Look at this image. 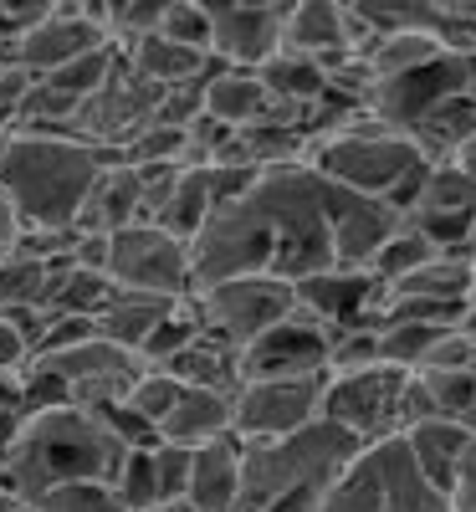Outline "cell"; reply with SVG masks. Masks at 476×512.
I'll return each instance as SVG.
<instances>
[{
  "mask_svg": "<svg viewBox=\"0 0 476 512\" xmlns=\"http://www.w3.org/2000/svg\"><path fill=\"white\" fill-rule=\"evenodd\" d=\"M123 441L103 425L98 410L57 405V410H31L21 415L11 451L0 461V492L36 502L41 492L67 487V482H113Z\"/></svg>",
  "mask_w": 476,
  "mask_h": 512,
  "instance_id": "6da1fadb",
  "label": "cell"
},
{
  "mask_svg": "<svg viewBox=\"0 0 476 512\" xmlns=\"http://www.w3.org/2000/svg\"><path fill=\"white\" fill-rule=\"evenodd\" d=\"M108 164L113 154L82 144L72 128H62V134L11 128L6 149H0V190L11 195L26 231H72L82 200Z\"/></svg>",
  "mask_w": 476,
  "mask_h": 512,
  "instance_id": "7a4b0ae2",
  "label": "cell"
},
{
  "mask_svg": "<svg viewBox=\"0 0 476 512\" xmlns=\"http://www.w3.org/2000/svg\"><path fill=\"white\" fill-rule=\"evenodd\" d=\"M359 441L328 420L302 425L297 436L262 441L241 451V497L236 512H323L328 487L349 466Z\"/></svg>",
  "mask_w": 476,
  "mask_h": 512,
  "instance_id": "3957f363",
  "label": "cell"
},
{
  "mask_svg": "<svg viewBox=\"0 0 476 512\" xmlns=\"http://www.w3.org/2000/svg\"><path fill=\"white\" fill-rule=\"evenodd\" d=\"M246 205L272 231V277L302 282L333 267V185L313 175V164L262 169Z\"/></svg>",
  "mask_w": 476,
  "mask_h": 512,
  "instance_id": "277c9868",
  "label": "cell"
},
{
  "mask_svg": "<svg viewBox=\"0 0 476 512\" xmlns=\"http://www.w3.org/2000/svg\"><path fill=\"white\" fill-rule=\"evenodd\" d=\"M313 175L328 180L343 195H359V200H395V190L425 164L410 134H395L369 113H354L349 123L328 139H313L308 149Z\"/></svg>",
  "mask_w": 476,
  "mask_h": 512,
  "instance_id": "5b68a950",
  "label": "cell"
},
{
  "mask_svg": "<svg viewBox=\"0 0 476 512\" xmlns=\"http://www.w3.org/2000/svg\"><path fill=\"white\" fill-rule=\"evenodd\" d=\"M323 512H451V502L415 466L405 436H384L364 441L349 456V466L328 487Z\"/></svg>",
  "mask_w": 476,
  "mask_h": 512,
  "instance_id": "8992f818",
  "label": "cell"
},
{
  "mask_svg": "<svg viewBox=\"0 0 476 512\" xmlns=\"http://www.w3.org/2000/svg\"><path fill=\"white\" fill-rule=\"evenodd\" d=\"M190 308L200 318V333L215 338L221 349L246 354L262 333L292 318V282L256 272V277H231V282H210L190 292Z\"/></svg>",
  "mask_w": 476,
  "mask_h": 512,
  "instance_id": "52a82bcc",
  "label": "cell"
},
{
  "mask_svg": "<svg viewBox=\"0 0 476 512\" xmlns=\"http://www.w3.org/2000/svg\"><path fill=\"white\" fill-rule=\"evenodd\" d=\"M405 390H410V374L389 369V364H369V369H354V374H328V384H323V420L338 425V431H349L359 446L400 436Z\"/></svg>",
  "mask_w": 476,
  "mask_h": 512,
  "instance_id": "ba28073f",
  "label": "cell"
},
{
  "mask_svg": "<svg viewBox=\"0 0 476 512\" xmlns=\"http://www.w3.org/2000/svg\"><path fill=\"white\" fill-rule=\"evenodd\" d=\"M103 272L118 292H144V297H164V303H180V297L195 292L190 241L169 236L164 226H128V231L108 236Z\"/></svg>",
  "mask_w": 476,
  "mask_h": 512,
  "instance_id": "9c48e42d",
  "label": "cell"
},
{
  "mask_svg": "<svg viewBox=\"0 0 476 512\" xmlns=\"http://www.w3.org/2000/svg\"><path fill=\"white\" fill-rule=\"evenodd\" d=\"M256 272H272V231L262 226V216H256L246 200L215 205L210 221L190 241L195 287L231 282V277H256Z\"/></svg>",
  "mask_w": 476,
  "mask_h": 512,
  "instance_id": "30bf717a",
  "label": "cell"
},
{
  "mask_svg": "<svg viewBox=\"0 0 476 512\" xmlns=\"http://www.w3.org/2000/svg\"><path fill=\"white\" fill-rule=\"evenodd\" d=\"M323 384H328V374H308V379H241L236 384V405H231V436L241 446L297 436L302 425L323 420Z\"/></svg>",
  "mask_w": 476,
  "mask_h": 512,
  "instance_id": "8fae6325",
  "label": "cell"
},
{
  "mask_svg": "<svg viewBox=\"0 0 476 512\" xmlns=\"http://www.w3.org/2000/svg\"><path fill=\"white\" fill-rule=\"evenodd\" d=\"M36 369H47L62 390H67V405H82V410H108V405H123L134 379L144 374V359L134 349H118L108 338H82L72 349H57V354H41L31 359Z\"/></svg>",
  "mask_w": 476,
  "mask_h": 512,
  "instance_id": "7c38bea8",
  "label": "cell"
},
{
  "mask_svg": "<svg viewBox=\"0 0 476 512\" xmlns=\"http://www.w3.org/2000/svg\"><path fill=\"white\" fill-rule=\"evenodd\" d=\"M159 103H164V88H154V82H144V77H134L128 67H118L93 98L77 103L72 134L82 144L103 149V154H118L128 139L139 134V128H149L159 118Z\"/></svg>",
  "mask_w": 476,
  "mask_h": 512,
  "instance_id": "4fadbf2b",
  "label": "cell"
},
{
  "mask_svg": "<svg viewBox=\"0 0 476 512\" xmlns=\"http://www.w3.org/2000/svg\"><path fill=\"white\" fill-rule=\"evenodd\" d=\"M466 77H471V62L441 52V57H430L425 67L405 72V77L379 82L364 113L379 118L384 128H395V134H410V128H415L425 113H436L441 103H451V98L466 93Z\"/></svg>",
  "mask_w": 476,
  "mask_h": 512,
  "instance_id": "5bb4252c",
  "label": "cell"
},
{
  "mask_svg": "<svg viewBox=\"0 0 476 512\" xmlns=\"http://www.w3.org/2000/svg\"><path fill=\"white\" fill-rule=\"evenodd\" d=\"M210 16V62L231 72H256L282 52V16L287 6H236V0H215L205 6Z\"/></svg>",
  "mask_w": 476,
  "mask_h": 512,
  "instance_id": "9a60e30c",
  "label": "cell"
},
{
  "mask_svg": "<svg viewBox=\"0 0 476 512\" xmlns=\"http://www.w3.org/2000/svg\"><path fill=\"white\" fill-rule=\"evenodd\" d=\"M103 31L82 16V6H47V16H41L36 26H26L16 41H6V52H0V62H16L26 67L31 77H47L57 67H67L72 57L103 47Z\"/></svg>",
  "mask_w": 476,
  "mask_h": 512,
  "instance_id": "2e32d148",
  "label": "cell"
},
{
  "mask_svg": "<svg viewBox=\"0 0 476 512\" xmlns=\"http://www.w3.org/2000/svg\"><path fill=\"white\" fill-rule=\"evenodd\" d=\"M328 374V328L292 308L287 323L262 333L241 354V379H308Z\"/></svg>",
  "mask_w": 476,
  "mask_h": 512,
  "instance_id": "e0dca14e",
  "label": "cell"
},
{
  "mask_svg": "<svg viewBox=\"0 0 476 512\" xmlns=\"http://www.w3.org/2000/svg\"><path fill=\"white\" fill-rule=\"evenodd\" d=\"M282 52L313 57L323 72L338 57H354L359 41H354L349 6H338V0H297V6H287V16H282Z\"/></svg>",
  "mask_w": 476,
  "mask_h": 512,
  "instance_id": "ac0fdd59",
  "label": "cell"
},
{
  "mask_svg": "<svg viewBox=\"0 0 476 512\" xmlns=\"http://www.w3.org/2000/svg\"><path fill=\"white\" fill-rule=\"evenodd\" d=\"M400 231V210L389 200H359L333 190V267L369 272L374 251Z\"/></svg>",
  "mask_w": 476,
  "mask_h": 512,
  "instance_id": "d6986e66",
  "label": "cell"
},
{
  "mask_svg": "<svg viewBox=\"0 0 476 512\" xmlns=\"http://www.w3.org/2000/svg\"><path fill=\"white\" fill-rule=\"evenodd\" d=\"M379 297V282L369 272H349V267H328L318 277L292 282V308L302 318H313L323 328H343V323H364Z\"/></svg>",
  "mask_w": 476,
  "mask_h": 512,
  "instance_id": "ffe728a7",
  "label": "cell"
},
{
  "mask_svg": "<svg viewBox=\"0 0 476 512\" xmlns=\"http://www.w3.org/2000/svg\"><path fill=\"white\" fill-rule=\"evenodd\" d=\"M241 441L221 436L200 451H190V482H185V502L180 512H236L241 497Z\"/></svg>",
  "mask_w": 476,
  "mask_h": 512,
  "instance_id": "44dd1931",
  "label": "cell"
},
{
  "mask_svg": "<svg viewBox=\"0 0 476 512\" xmlns=\"http://www.w3.org/2000/svg\"><path fill=\"white\" fill-rule=\"evenodd\" d=\"M231 405H236V390H185L180 384V400L164 415L159 441L180 451H200L210 441H221L231 436Z\"/></svg>",
  "mask_w": 476,
  "mask_h": 512,
  "instance_id": "7402d4cb",
  "label": "cell"
},
{
  "mask_svg": "<svg viewBox=\"0 0 476 512\" xmlns=\"http://www.w3.org/2000/svg\"><path fill=\"white\" fill-rule=\"evenodd\" d=\"M128 226H139V175L128 164H108L98 185L82 200V216H77V236H118Z\"/></svg>",
  "mask_w": 476,
  "mask_h": 512,
  "instance_id": "603a6c76",
  "label": "cell"
},
{
  "mask_svg": "<svg viewBox=\"0 0 476 512\" xmlns=\"http://www.w3.org/2000/svg\"><path fill=\"white\" fill-rule=\"evenodd\" d=\"M405 446H410V456H415L420 472L446 492L451 477H456V466H461V451L471 446V431H466L461 420L430 415V420H415L410 431H405Z\"/></svg>",
  "mask_w": 476,
  "mask_h": 512,
  "instance_id": "cb8c5ba5",
  "label": "cell"
},
{
  "mask_svg": "<svg viewBox=\"0 0 476 512\" xmlns=\"http://www.w3.org/2000/svg\"><path fill=\"white\" fill-rule=\"evenodd\" d=\"M267 108H272V98L256 82V72H231V67L205 72V118L226 123V128H251Z\"/></svg>",
  "mask_w": 476,
  "mask_h": 512,
  "instance_id": "d4e9b609",
  "label": "cell"
},
{
  "mask_svg": "<svg viewBox=\"0 0 476 512\" xmlns=\"http://www.w3.org/2000/svg\"><path fill=\"white\" fill-rule=\"evenodd\" d=\"M175 308V303H164V297H144V292H113L108 297V308L93 318V333L108 338V344L118 349H144V338L154 333V323Z\"/></svg>",
  "mask_w": 476,
  "mask_h": 512,
  "instance_id": "484cf974",
  "label": "cell"
},
{
  "mask_svg": "<svg viewBox=\"0 0 476 512\" xmlns=\"http://www.w3.org/2000/svg\"><path fill=\"white\" fill-rule=\"evenodd\" d=\"M164 374L175 384H185V390H236L241 384V354L221 349L215 338L200 333L190 349H180L175 359L164 364Z\"/></svg>",
  "mask_w": 476,
  "mask_h": 512,
  "instance_id": "4316f807",
  "label": "cell"
},
{
  "mask_svg": "<svg viewBox=\"0 0 476 512\" xmlns=\"http://www.w3.org/2000/svg\"><path fill=\"white\" fill-rule=\"evenodd\" d=\"M256 82L267 88L272 103H287V108H313L328 93V72L302 52H277L272 62L256 67Z\"/></svg>",
  "mask_w": 476,
  "mask_h": 512,
  "instance_id": "83f0119b",
  "label": "cell"
},
{
  "mask_svg": "<svg viewBox=\"0 0 476 512\" xmlns=\"http://www.w3.org/2000/svg\"><path fill=\"white\" fill-rule=\"evenodd\" d=\"M210 210H215V195H210V175L205 169H180L175 175V190H169L164 210H159V221L169 236H180V241H195V231L210 221Z\"/></svg>",
  "mask_w": 476,
  "mask_h": 512,
  "instance_id": "f1b7e54d",
  "label": "cell"
},
{
  "mask_svg": "<svg viewBox=\"0 0 476 512\" xmlns=\"http://www.w3.org/2000/svg\"><path fill=\"white\" fill-rule=\"evenodd\" d=\"M364 62H369V72L379 77V82H389V77H405V72H415V67H425L430 57H441V41L430 36V31H420V26H410V31H389V36H379L369 52H359Z\"/></svg>",
  "mask_w": 476,
  "mask_h": 512,
  "instance_id": "f546056e",
  "label": "cell"
},
{
  "mask_svg": "<svg viewBox=\"0 0 476 512\" xmlns=\"http://www.w3.org/2000/svg\"><path fill=\"white\" fill-rule=\"evenodd\" d=\"M47 277L52 267L36 262L26 251H11L0 262V313H26V308H41L47 303Z\"/></svg>",
  "mask_w": 476,
  "mask_h": 512,
  "instance_id": "4dcf8cb0",
  "label": "cell"
},
{
  "mask_svg": "<svg viewBox=\"0 0 476 512\" xmlns=\"http://www.w3.org/2000/svg\"><path fill=\"white\" fill-rule=\"evenodd\" d=\"M123 67V57H118V47H113V41H103V47H93V52H82V57H72L67 67H57V72H47V77H41V82H52V88H62L67 98H93L98 88H103V82L113 77Z\"/></svg>",
  "mask_w": 476,
  "mask_h": 512,
  "instance_id": "1f68e13d",
  "label": "cell"
},
{
  "mask_svg": "<svg viewBox=\"0 0 476 512\" xmlns=\"http://www.w3.org/2000/svg\"><path fill=\"white\" fill-rule=\"evenodd\" d=\"M430 256H436V246H430V241H425L415 226H405V221H400V231H395V236H389V241L374 251L369 277H374L379 287H395L400 277H410L415 267H425Z\"/></svg>",
  "mask_w": 476,
  "mask_h": 512,
  "instance_id": "d6a6232c",
  "label": "cell"
},
{
  "mask_svg": "<svg viewBox=\"0 0 476 512\" xmlns=\"http://www.w3.org/2000/svg\"><path fill=\"white\" fill-rule=\"evenodd\" d=\"M195 338H200V318H195V308H190V297H180V303L154 323V333L144 338L139 359H144V369H164L180 349H190Z\"/></svg>",
  "mask_w": 476,
  "mask_h": 512,
  "instance_id": "836d02e7",
  "label": "cell"
},
{
  "mask_svg": "<svg viewBox=\"0 0 476 512\" xmlns=\"http://www.w3.org/2000/svg\"><path fill=\"white\" fill-rule=\"evenodd\" d=\"M113 497L123 502V512H164L159 507V487H154V461H149V446L144 451H128L113 472Z\"/></svg>",
  "mask_w": 476,
  "mask_h": 512,
  "instance_id": "e575fe53",
  "label": "cell"
},
{
  "mask_svg": "<svg viewBox=\"0 0 476 512\" xmlns=\"http://www.w3.org/2000/svg\"><path fill=\"white\" fill-rule=\"evenodd\" d=\"M154 36L175 41V47H185V52L210 57V16H205L200 0H164V16H159Z\"/></svg>",
  "mask_w": 476,
  "mask_h": 512,
  "instance_id": "d590c367",
  "label": "cell"
},
{
  "mask_svg": "<svg viewBox=\"0 0 476 512\" xmlns=\"http://www.w3.org/2000/svg\"><path fill=\"white\" fill-rule=\"evenodd\" d=\"M175 400H180V384L169 379L164 369H144L139 379H134V390H128V400H123V410H134L149 431L159 436V425H164V415L175 410Z\"/></svg>",
  "mask_w": 476,
  "mask_h": 512,
  "instance_id": "8d00e7d4",
  "label": "cell"
},
{
  "mask_svg": "<svg viewBox=\"0 0 476 512\" xmlns=\"http://www.w3.org/2000/svg\"><path fill=\"white\" fill-rule=\"evenodd\" d=\"M36 512H123L108 482H67L36 497Z\"/></svg>",
  "mask_w": 476,
  "mask_h": 512,
  "instance_id": "74e56055",
  "label": "cell"
},
{
  "mask_svg": "<svg viewBox=\"0 0 476 512\" xmlns=\"http://www.w3.org/2000/svg\"><path fill=\"white\" fill-rule=\"evenodd\" d=\"M149 461H154L159 507H164V512H180V502H185V482H190V451L159 441V446H149Z\"/></svg>",
  "mask_w": 476,
  "mask_h": 512,
  "instance_id": "f35d334b",
  "label": "cell"
},
{
  "mask_svg": "<svg viewBox=\"0 0 476 512\" xmlns=\"http://www.w3.org/2000/svg\"><path fill=\"white\" fill-rule=\"evenodd\" d=\"M446 502H451V512H476V436L461 451V466H456V477L446 487Z\"/></svg>",
  "mask_w": 476,
  "mask_h": 512,
  "instance_id": "ab89813d",
  "label": "cell"
},
{
  "mask_svg": "<svg viewBox=\"0 0 476 512\" xmlns=\"http://www.w3.org/2000/svg\"><path fill=\"white\" fill-rule=\"evenodd\" d=\"M31 364V338L16 328V318L0 313V374H21Z\"/></svg>",
  "mask_w": 476,
  "mask_h": 512,
  "instance_id": "60d3db41",
  "label": "cell"
},
{
  "mask_svg": "<svg viewBox=\"0 0 476 512\" xmlns=\"http://www.w3.org/2000/svg\"><path fill=\"white\" fill-rule=\"evenodd\" d=\"M21 216H16V205H11V195L6 190H0V262H6V256L21 246Z\"/></svg>",
  "mask_w": 476,
  "mask_h": 512,
  "instance_id": "b9f144b4",
  "label": "cell"
},
{
  "mask_svg": "<svg viewBox=\"0 0 476 512\" xmlns=\"http://www.w3.org/2000/svg\"><path fill=\"white\" fill-rule=\"evenodd\" d=\"M16 425H21V415L0 410V461H6V451H11V436H16Z\"/></svg>",
  "mask_w": 476,
  "mask_h": 512,
  "instance_id": "7bdbcfd3",
  "label": "cell"
},
{
  "mask_svg": "<svg viewBox=\"0 0 476 512\" xmlns=\"http://www.w3.org/2000/svg\"><path fill=\"white\" fill-rule=\"evenodd\" d=\"M451 164H456V169H461V175H471V180H476V139H471V144H461V149H456V159H451Z\"/></svg>",
  "mask_w": 476,
  "mask_h": 512,
  "instance_id": "ee69618b",
  "label": "cell"
},
{
  "mask_svg": "<svg viewBox=\"0 0 476 512\" xmlns=\"http://www.w3.org/2000/svg\"><path fill=\"white\" fill-rule=\"evenodd\" d=\"M0 512H36V502H21V497H6V492H0Z\"/></svg>",
  "mask_w": 476,
  "mask_h": 512,
  "instance_id": "f6af8a7d",
  "label": "cell"
},
{
  "mask_svg": "<svg viewBox=\"0 0 476 512\" xmlns=\"http://www.w3.org/2000/svg\"><path fill=\"white\" fill-rule=\"evenodd\" d=\"M471 384H476V354H471ZM466 431L476 436V395H471V415H466Z\"/></svg>",
  "mask_w": 476,
  "mask_h": 512,
  "instance_id": "bcb514c9",
  "label": "cell"
},
{
  "mask_svg": "<svg viewBox=\"0 0 476 512\" xmlns=\"http://www.w3.org/2000/svg\"><path fill=\"white\" fill-rule=\"evenodd\" d=\"M466 98L476 103V62H471V77H466Z\"/></svg>",
  "mask_w": 476,
  "mask_h": 512,
  "instance_id": "7dc6e473",
  "label": "cell"
},
{
  "mask_svg": "<svg viewBox=\"0 0 476 512\" xmlns=\"http://www.w3.org/2000/svg\"><path fill=\"white\" fill-rule=\"evenodd\" d=\"M6 134H11V128H0V149H6Z\"/></svg>",
  "mask_w": 476,
  "mask_h": 512,
  "instance_id": "c3c4849f",
  "label": "cell"
}]
</instances>
